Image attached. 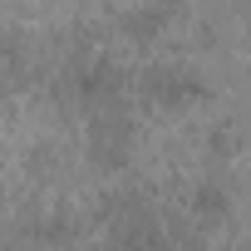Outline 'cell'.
I'll use <instances>...</instances> for the list:
<instances>
[{
	"mask_svg": "<svg viewBox=\"0 0 251 251\" xmlns=\"http://www.w3.org/2000/svg\"><path fill=\"white\" fill-rule=\"evenodd\" d=\"M163 20H168V10H133V15H123V25H128L133 35H153Z\"/></svg>",
	"mask_w": 251,
	"mask_h": 251,
	"instance_id": "8992f818",
	"label": "cell"
},
{
	"mask_svg": "<svg viewBox=\"0 0 251 251\" xmlns=\"http://www.w3.org/2000/svg\"><path fill=\"white\" fill-rule=\"evenodd\" d=\"M89 153L103 168H123L133 153V118L123 108H103L89 118Z\"/></svg>",
	"mask_w": 251,
	"mask_h": 251,
	"instance_id": "7a4b0ae2",
	"label": "cell"
},
{
	"mask_svg": "<svg viewBox=\"0 0 251 251\" xmlns=\"http://www.w3.org/2000/svg\"><path fill=\"white\" fill-rule=\"evenodd\" d=\"M143 99L163 103V108H182V103L202 99V79L187 64H153V69H143Z\"/></svg>",
	"mask_w": 251,
	"mask_h": 251,
	"instance_id": "3957f363",
	"label": "cell"
},
{
	"mask_svg": "<svg viewBox=\"0 0 251 251\" xmlns=\"http://www.w3.org/2000/svg\"><path fill=\"white\" fill-rule=\"evenodd\" d=\"M118 89H123L118 64H113V59H103V54H74V59L64 64V74H59V94H64L69 103L89 108V113L113 108Z\"/></svg>",
	"mask_w": 251,
	"mask_h": 251,
	"instance_id": "6da1fadb",
	"label": "cell"
},
{
	"mask_svg": "<svg viewBox=\"0 0 251 251\" xmlns=\"http://www.w3.org/2000/svg\"><path fill=\"white\" fill-rule=\"evenodd\" d=\"M187 207H192V217H197V222H207V226H212V222H222V217H226V207H231V202H226V187H222V182H202V187L192 192V202H187Z\"/></svg>",
	"mask_w": 251,
	"mask_h": 251,
	"instance_id": "5b68a950",
	"label": "cell"
},
{
	"mask_svg": "<svg viewBox=\"0 0 251 251\" xmlns=\"http://www.w3.org/2000/svg\"><path fill=\"white\" fill-rule=\"evenodd\" d=\"M30 54H25V45L20 40H0V89H20L25 79H30Z\"/></svg>",
	"mask_w": 251,
	"mask_h": 251,
	"instance_id": "277c9868",
	"label": "cell"
}]
</instances>
